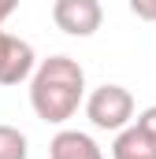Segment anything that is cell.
I'll use <instances>...</instances> for the list:
<instances>
[{
	"label": "cell",
	"mask_w": 156,
	"mask_h": 159,
	"mask_svg": "<svg viewBox=\"0 0 156 159\" xmlns=\"http://www.w3.org/2000/svg\"><path fill=\"white\" fill-rule=\"evenodd\" d=\"M85 96V70L71 56H48L30 74V107L41 122H67Z\"/></svg>",
	"instance_id": "1"
},
{
	"label": "cell",
	"mask_w": 156,
	"mask_h": 159,
	"mask_svg": "<svg viewBox=\"0 0 156 159\" xmlns=\"http://www.w3.org/2000/svg\"><path fill=\"white\" fill-rule=\"evenodd\" d=\"M85 115L97 129H108V133H119L126 122L134 119V96L123 89V85H100L89 93L85 100Z\"/></svg>",
	"instance_id": "2"
},
{
	"label": "cell",
	"mask_w": 156,
	"mask_h": 159,
	"mask_svg": "<svg viewBox=\"0 0 156 159\" xmlns=\"http://www.w3.org/2000/svg\"><path fill=\"white\" fill-rule=\"evenodd\" d=\"M52 22L67 34V37H89L100 30L104 11L97 0H56L52 4Z\"/></svg>",
	"instance_id": "3"
},
{
	"label": "cell",
	"mask_w": 156,
	"mask_h": 159,
	"mask_svg": "<svg viewBox=\"0 0 156 159\" xmlns=\"http://www.w3.org/2000/svg\"><path fill=\"white\" fill-rule=\"evenodd\" d=\"M34 74V48L0 30V85H19Z\"/></svg>",
	"instance_id": "4"
},
{
	"label": "cell",
	"mask_w": 156,
	"mask_h": 159,
	"mask_svg": "<svg viewBox=\"0 0 156 159\" xmlns=\"http://www.w3.org/2000/svg\"><path fill=\"white\" fill-rule=\"evenodd\" d=\"M48 159H104L100 144L82 129H60L48 144Z\"/></svg>",
	"instance_id": "5"
},
{
	"label": "cell",
	"mask_w": 156,
	"mask_h": 159,
	"mask_svg": "<svg viewBox=\"0 0 156 159\" xmlns=\"http://www.w3.org/2000/svg\"><path fill=\"white\" fill-rule=\"evenodd\" d=\"M112 159H156V144L138 126H123L112 144Z\"/></svg>",
	"instance_id": "6"
},
{
	"label": "cell",
	"mask_w": 156,
	"mask_h": 159,
	"mask_svg": "<svg viewBox=\"0 0 156 159\" xmlns=\"http://www.w3.org/2000/svg\"><path fill=\"white\" fill-rule=\"evenodd\" d=\"M26 137L15 129V126H4L0 122V159H26Z\"/></svg>",
	"instance_id": "7"
},
{
	"label": "cell",
	"mask_w": 156,
	"mask_h": 159,
	"mask_svg": "<svg viewBox=\"0 0 156 159\" xmlns=\"http://www.w3.org/2000/svg\"><path fill=\"white\" fill-rule=\"evenodd\" d=\"M134 126H138V129H141V133L156 144V107H145V111L138 115V122H134Z\"/></svg>",
	"instance_id": "8"
},
{
	"label": "cell",
	"mask_w": 156,
	"mask_h": 159,
	"mask_svg": "<svg viewBox=\"0 0 156 159\" xmlns=\"http://www.w3.org/2000/svg\"><path fill=\"white\" fill-rule=\"evenodd\" d=\"M130 11L145 22H156V0H130Z\"/></svg>",
	"instance_id": "9"
},
{
	"label": "cell",
	"mask_w": 156,
	"mask_h": 159,
	"mask_svg": "<svg viewBox=\"0 0 156 159\" xmlns=\"http://www.w3.org/2000/svg\"><path fill=\"white\" fill-rule=\"evenodd\" d=\"M15 7H19V0H0V22H4V19L15 11Z\"/></svg>",
	"instance_id": "10"
}]
</instances>
